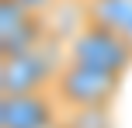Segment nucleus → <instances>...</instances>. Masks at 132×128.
I'll return each mask as SVG.
<instances>
[{"mask_svg":"<svg viewBox=\"0 0 132 128\" xmlns=\"http://www.w3.org/2000/svg\"><path fill=\"white\" fill-rule=\"evenodd\" d=\"M52 128H63V118H59V125H52Z\"/></svg>","mask_w":132,"mask_h":128,"instance_id":"obj_8","label":"nucleus"},{"mask_svg":"<svg viewBox=\"0 0 132 128\" xmlns=\"http://www.w3.org/2000/svg\"><path fill=\"white\" fill-rule=\"evenodd\" d=\"M66 59H77V62H87V66H97V69L125 76L132 69V42L122 31H115V28L87 21L66 42Z\"/></svg>","mask_w":132,"mask_h":128,"instance_id":"obj_3","label":"nucleus"},{"mask_svg":"<svg viewBox=\"0 0 132 128\" xmlns=\"http://www.w3.org/2000/svg\"><path fill=\"white\" fill-rule=\"evenodd\" d=\"M63 118V104L52 87L31 94H4L0 97V128H52Z\"/></svg>","mask_w":132,"mask_h":128,"instance_id":"obj_4","label":"nucleus"},{"mask_svg":"<svg viewBox=\"0 0 132 128\" xmlns=\"http://www.w3.org/2000/svg\"><path fill=\"white\" fill-rule=\"evenodd\" d=\"M21 4H28V7H31V11H38V14H45L49 7L56 4V0H21Z\"/></svg>","mask_w":132,"mask_h":128,"instance_id":"obj_7","label":"nucleus"},{"mask_svg":"<svg viewBox=\"0 0 132 128\" xmlns=\"http://www.w3.org/2000/svg\"><path fill=\"white\" fill-rule=\"evenodd\" d=\"M63 62H66V42L52 38V35L35 48L0 55V97L4 94H31V90L52 87Z\"/></svg>","mask_w":132,"mask_h":128,"instance_id":"obj_1","label":"nucleus"},{"mask_svg":"<svg viewBox=\"0 0 132 128\" xmlns=\"http://www.w3.org/2000/svg\"><path fill=\"white\" fill-rule=\"evenodd\" d=\"M122 80L125 76H118V73H108V69L66 59L59 66V73H56V80H52V94L59 97L63 111H73V107H111L118 101Z\"/></svg>","mask_w":132,"mask_h":128,"instance_id":"obj_2","label":"nucleus"},{"mask_svg":"<svg viewBox=\"0 0 132 128\" xmlns=\"http://www.w3.org/2000/svg\"><path fill=\"white\" fill-rule=\"evenodd\" d=\"M87 17L104 28H115L132 42V0H84Z\"/></svg>","mask_w":132,"mask_h":128,"instance_id":"obj_6","label":"nucleus"},{"mask_svg":"<svg viewBox=\"0 0 132 128\" xmlns=\"http://www.w3.org/2000/svg\"><path fill=\"white\" fill-rule=\"evenodd\" d=\"M49 38L45 14L31 11L21 0H0V55L35 48Z\"/></svg>","mask_w":132,"mask_h":128,"instance_id":"obj_5","label":"nucleus"}]
</instances>
